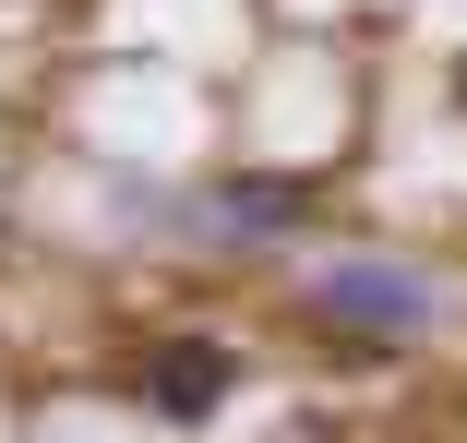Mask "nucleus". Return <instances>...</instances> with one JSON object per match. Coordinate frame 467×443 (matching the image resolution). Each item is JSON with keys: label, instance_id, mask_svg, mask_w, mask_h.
Returning <instances> with one entry per match:
<instances>
[{"label": "nucleus", "instance_id": "f257e3e1", "mask_svg": "<svg viewBox=\"0 0 467 443\" xmlns=\"http://www.w3.org/2000/svg\"><path fill=\"white\" fill-rule=\"evenodd\" d=\"M312 312H324L348 347H420V335L443 324V288L420 276V263L359 252V263H324V276H312Z\"/></svg>", "mask_w": 467, "mask_h": 443}, {"label": "nucleus", "instance_id": "f03ea898", "mask_svg": "<svg viewBox=\"0 0 467 443\" xmlns=\"http://www.w3.org/2000/svg\"><path fill=\"white\" fill-rule=\"evenodd\" d=\"M228 384H240V347H228V335H168L156 360H144V407H156V419H180V431L216 419V407H228Z\"/></svg>", "mask_w": 467, "mask_h": 443}, {"label": "nucleus", "instance_id": "7ed1b4c3", "mask_svg": "<svg viewBox=\"0 0 467 443\" xmlns=\"http://www.w3.org/2000/svg\"><path fill=\"white\" fill-rule=\"evenodd\" d=\"M455 108H467V60H455Z\"/></svg>", "mask_w": 467, "mask_h": 443}]
</instances>
